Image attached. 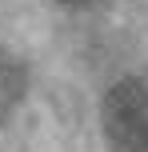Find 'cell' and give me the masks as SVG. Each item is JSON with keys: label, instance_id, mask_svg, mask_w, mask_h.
I'll use <instances>...</instances> for the list:
<instances>
[{"label": "cell", "instance_id": "2", "mask_svg": "<svg viewBox=\"0 0 148 152\" xmlns=\"http://www.w3.org/2000/svg\"><path fill=\"white\" fill-rule=\"evenodd\" d=\"M24 96H28V64L12 52H0V124L16 112Z\"/></svg>", "mask_w": 148, "mask_h": 152}, {"label": "cell", "instance_id": "3", "mask_svg": "<svg viewBox=\"0 0 148 152\" xmlns=\"http://www.w3.org/2000/svg\"><path fill=\"white\" fill-rule=\"evenodd\" d=\"M52 4H64V8H76V12H96V8H104L108 0H52Z\"/></svg>", "mask_w": 148, "mask_h": 152}, {"label": "cell", "instance_id": "1", "mask_svg": "<svg viewBox=\"0 0 148 152\" xmlns=\"http://www.w3.org/2000/svg\"><path fill=\"white\" fill-rule=\"evenodd\" d=\"M100 132L108 152H148V84L116 76L100 96Z\"/></svg>", "mask_w": 148, "mask_h": 152}]
</instances>
